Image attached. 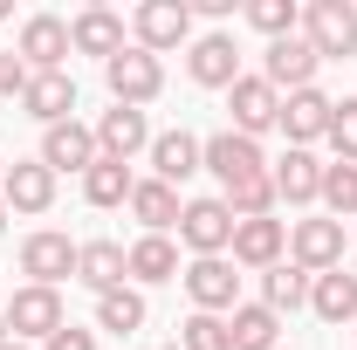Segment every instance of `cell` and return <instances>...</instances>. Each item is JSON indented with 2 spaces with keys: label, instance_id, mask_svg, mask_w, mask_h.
<instances>
[{
  "label": "cell",
  "instance_id": "1",
  "mask_svg": "<svg viewBox=\"0 0 357 350\" xmlns=\"http://www.w3.org/2000/svg\"><path fill=\"white\" fill-rule=\"evenodd\" d=\"M103 83H110V96H117V103L144 110V103L165 89V62H158L151 48H137V42H131L124 55H110V62H103Z\"/></svg>",
  "mask_w": 357,
  "mask_h": 350
},
{
  "label": "cell",
  "instance_id": "2",
  "mask_svg": "<svg viewBox=\"0 0 357 350\" xmlns=\"http://www.w3.org/2000/svg\"><path fill=\"white\" fill-rule=\"evenodd\" d=\"M303 42L330 55H357V0H310L303 7Z\"/></svg>",
  "mask_w": 357,
  "mask_h": 350
},
{
  "label": "cell",
  "instance_id": "3",
  "mask_svg": "<svg viewBox=\"0 0 357 350\" xmlns=\"http://www.w3.org/2000/svg\"><path fill=\"white\" fill-rule=\"evenodd\" d=\"M0 316H7V337H14V344H48V337L69 323V316H62V296H55V289H35V282L14 289V303L0 309Z\"/></svg>",
  "mask_w": 357,
  "mask_h": 350
},
{
  "label": "cell",
  "instance_id": "4",
  "mask_svg": "<svg viewBox=\"0 0 357 350\" xmlns=\"http://www.w3.org/2000/svg\"><path fill=\"white\" fill-rule=\"evenodd\" d=\"M178 282H185L192 309H206V316H234V309H241V275H234L227 254H199Z\"/></svg>",
  "mask_w": 357,
  "mask_h": 350
},
{
  "label": "cell",
  "instance_id": "5",
  "mask_svg": "<svg viewBox=\"0 0 357 350\" xmlns=\"http://www.w3.org/2000/svg\"><path fill=\"white\" fill-rule=\"evenodd\" d=\"M14 55L28 62V76H62V62L76 55V48H69V21H62V14H28Z\"/></svg>",
  "mask_w": 357,
  "mask_h": 350
},
{
  "label": "cell",
  "instance_id": "6",
  "mask_svg": "<svg viewBox=\"0 0 357 350\" xmlns=\"http://www.w3.org/2000/svg\"><path fill=\"white\" fill-rule=\"evenodd\" d=\"M131 35H137V48H151V55L185 48L192 42V0H144L131 14Z\"/></svg>",
  "mask_w": 357,
  "mask_h": 350
},
{
  "label": "cell",
  "instance_id": "7",
  "mask_svg": "<svg viewBox=\"0 0 357 350\" xmlns=\"http://www.w3.org/2000/svg\"><path fill=\"white\" fill-rule=\"evenodd\" d=\"M289 261L310 268V275H330V268H344V220H296L289 227Z\"/></svg>",
  "mask_w": 357,
  "mask_h": 350
},
{
  "label": "cell",
  "instance_id": "8",
  "mask_svg": "<svg viewBox=\"0 0 357 350\" xmlns=\"http://www.w3.org/2000/svg\"><path fill=\"white\" fill-rule=\"evenodd\" d=\"M199 158H206V172L220 178L227 192H234V185H248V178H261V172H268L261 144H255V137H241V131H220V137H206V144H199Z\"/></svg>",
  "mask_w": 357,
  "mask_h": 350
},
{
  "label": "cell",
  "instance_id": "9",
  "mask_svg": "<svg viewBox=\"0 0 357 350\" xmlns=\"http://www.w3.org/2000/svg\"><path fill=\"white\" fill-rule=\"evenodd\" d=\"M178 241L192 248V261H199V254H227V248H234V213H227V199H185Z\"/></svg>",
  "mask_w": 357,
  "mask_h": 350
},
{
  "label": "cell",
  "instance_id": "10",
  "mask_svg": "<svg viewBox=\"0 0 357 350\" xmlns=\"http://www.w3.org/2000/svg\"><path fill=\"white\" fill-rule=\"evenodd\" d=\"M316 62H323V55H316L303 35H282V42H268V55H261V83L289 89V96H296V89H316Z\"/></svg>",
  "mask_w": 357,
  "mask_h": 350
},
{
  "label": "cell",
  "instance_id": "11",
  "mask_svg": "<svg viewBox=\"0 0 357 350\" xmlns=\"http://www.w3.org/2000/svg\"><path fill=\"white\" fill-rule=\"evenodd\" d=\"M227 110H234V131L261 144V131L282 124V89H268L261 76H241V83L227 89Z\"/></svg>",
  "mask_w": 357,
  "mask_h": 350
},
{
  "label": "cell",
  "instance_id": "12",
  "mask_svg": "<svg viewBox=\"0 0 357 350\" xmlns=\"http://www.w3.org/2000/svg\"><path fill=\"white\" fill-rule=\"evenodd\" d=\"M21 275H28L35 289H55L62 275H76V241H69V234H55V227L28 234V241H21Z\"/></svg>",
  "mask_w": 357,
  "mask_h": 350
},
{
  "label": "cell",
  "instance_id": "13",
  "mask_svg": "<svg viewBox=\"0 0 357 350\" xmlns=\"http://www.w3.org/2000/svg\"><path fill=\"white\" fill-rule=\"evenodd\" d=\"M185 76L199 89H234L241 83V48H234V35H199V42L185 48Z\"/></svg>",
  "mask_w": 357,
  "mask_h": 350
},
{
  "label": "cell",
  "instance_id": "14",
  "mask_svg": "<svg viewBox=\"0 0 357 350\" xmlns=\"http://www.w3.org/2000/svg\"><path fill=\"white\" fill-rule=\"evenodd\" d=\"M96 151L117 158V165H131L137 151H151V124H144V110H131V103L103 110V117H96Z\"/></svg>",
  "mask_w": 357,
  "mask_h": 350
},
{
  "label": "cell",
  "instance_id": "15",
  "mask_svg": "<svg viewBox=\"0 0 357 350\" xmlns=\"http://www.w3.org/2000/svg\"><path fill=\"white\" fill-rule=\"evenodd\" d=\"M96 158H103V151H96V131L76 124V117L42 131V165H48V172H89Z\"/></svg>",
  "mask_w": 357,
  "mask_h": 350
},
{
  "label": "cell",
  "instance_id": "16",
  "mask_svg": "<svg viewBox=\"0 0 357 350\" xmlns=\"http://www.w3.org/2000/svg\"><path fill=\"white\" fill-rule=\"evenodd\" d=\"M241 268H275L282 254H289V227L282 220H234V248H227Z\"/></svg>",
  "mask_w": 357,
  "mask_h": 350
},
{
  "label": "cell",
  "instance_id": "17",
  "mask_svg": "<svg viewBox=\"0 0 357 350\" xmlns=\"http://www.w3.org/2000/svg\"><path fill=\"white\" fill-rule=\"evenodd\" d=\"M0 199H7V213H48L55 206V172H48L42 158H21V165H7V178H0Z\"/></svg>",
  "mask_w": 357,
  "mask_h": 350
},
{
  "label": "cell",
  "instance_id": "18",
  "mask_svg": "<svg viewBox=\"0 0 357 350\" xmlns=\"http://www.w3.org/2000/svg\"><path fill=\"white\" fill-rule=\"evenodd\" d=\"M330 96L323 89H296V96H282V131H289V151H310L316 137L330 131Z\"/></svg>",
  "mask_w": 357,
  "mask_h": 350
},
{
  "label": "cell",
  "instance_id": "19",
  "mask_svg": "<svg viewBox=\"0 0 357 350\" xmlns=\"http://www.w3.org/2000/svg\"><path fill=\"white\" fill-rule=\"evenodd\" d=\"M69 48L76 55H124V14H110V7H83L76 21H69Z\"/></svg>",
  "mask_w": 357,
  "mask_h": 350
},
{
  "label": "cell",
  "instance_id": "20",
  "mask_svg": "<svg viewBox=\"0 0 357 350\" xmlns=\"http://www.w3.org/2000/svg\"><path fill=\"white\" fill-rule=\"evenodd\" d=\"M21 110H28L42 131H48V124H69V110H76V83H69V69H62V76H28Z\"/></svg>",
  "mask_w": 357,
  "mask_h": 350
},
{
  "label": "cell",
  "instance_id": "21",
  "mask_svg": "<svg viewBox=\"0 0 357 350\" xmlns=\"http://www.w3.org/2000/svg\"><path fill=\"white\" fill-rule=\"evenodd\" d=\"M268 178H275V199L310 206L316 192H323V158H316V151H289V158H275V165H268Z\"/></svg>",
  "mask_w": 357,
  "mask_h": 350
},
{
  "label": "cell",
  "instance_id": "22",
  "mask_svg": "<svg viewBox=\"0 0 357 350\" xmlns=\"http://www.w3.org/2000/svg\"><path fill=\"white\" fill-rule=\"evenodd\" d=\"M124 275H131V268H124V248H117V241H83V248H76V282H83V289L110 296V289H124Z\"/></svg>",
  "mask_w": 357,
  "mask_h": 350
},
{
  "label": "cell",
  "instance_id": "23",
  "mask_svg": "<svg viewBox=\"0 0 357 350\" xmlns=\"http://www.w3.org/2000/svg\"><path fill=\"white\" fill-rule=\"evenodd\" d=\"M151 172H158V178L178 192V178L206 172V158H199V137H192V131H165V137H151Z\"/></svg>",
  "mask_w": 357,
  "mask_h": 350
},
{
  "label": "cell",
  "instance_id": "24",
  "mask_svg": "<svg viewBox=\"0 0 357 350\" xmlns=\"http://www.w3.org/2000/svg\"><path fill=\"white\" fill-rule=\"evenodd\" d=\"M131 213H137L144 234H172L185 206H178V192L165 185V178H137V185H131Z\"/></svg>",
  "mask_w": 357,
  "mask_h": 350
},
{
  "label": "cell",
  "instance_id": "25",
  "mask_svg": "<svg viewBox=\"0 0 357 350\" xmlns=\"http://www.w3.org/2000/svg\"><path fill=\"white\" fill-rule=\"evenodd\" d=\"M310 309L323 316V323H357V275H351V268L316 275V282H310Z\"/></svg>",
  "mask_w": 357,
  "mask_h": 350
},
{
  "label": "cell",
  "instance_id": "26",
  "mask_svg": "<svg viewBox=\"0 0 357 350\" xmlns=\"http://www.w3.org/2000/svg\"><path fill=\"white\" fill-rule=\"evenodd\" d=\"M227 337H234V350H282V316L268 303H241L227 316Z\"/></svg>",
  "mask_w": 357,
  "mask_h": 350
},
{
  "label": "cell",
  "instance_id": "27",
  "mask_svg": "<svg viewBox=\"0 0 357 350\" xmlns=\"http://www.w3.org/2000/svg\"><path fill=\"white\" fill-rule=\"evenodd\" d=\"M124 268H131V282H172L178 275V248L165 234H144V241L124 248Z\"/></svg>",
  "mask_w": 357,
  "mask_h": 350
},
{
  "label": "cell",
  "instance_id": "28",
  "mask_svg": "<svg viewBox=\"0 0 357 350\" xmlns=\"http://www.w3.org/2000/svg\"><path fill=\"white\" fill-rule=\"evenodd\" d=\"M131 165H117V158H96V165H89L83 172V199L89 206H131Z\"/></svg>",
  "mask_w": 357,
  "mask_h": 350
},
{
  "label": "cell",
  "instance_id": "29",
  "mask_svg": "<svg viewBox=\"0 0 357 350\" xmlns=\"http://www.w3.org/2000/svg\"><path fill=\"white\" fill-rule=\"evenodd\" d=\"M310 282H316L310 268H296V261H275V268L261 275V303L275 309V316H282V309H303V303H310Z\"/></svg>",
  "mask_w": 357,
  "mask_h": 350
},
{
  "label": "cell",
  "instance_id": "30",
  "mask_svg": "<svg viewBox=\"0 0 357 350\" xmlns=\"http://www.w3.org/2000/svg\"><path fill=\"white\" fill-rule=\"evenodd\" d=\"M96 330H110V337L144 330V296H137V289H110V296H96Z\"/></svg>",
  "mask_w": 357,
  "mask_h": 350
},
{
  "label": "cell",
  "instance_id": "31",
  "mask_svg": "<svg viewBox=\"0 0 357 350\" xmlns=\"http://www.w3.org/2000/svg\"><path fill=\"white\" fill-rule=\"evenodd\" d=\"M248 28H261L268 42H282V35L303 28V7L296 0H248Z\"/></svg>",
  "mask_w": 357,
  "mask_h": 350
},
{
  "label": "cell",
  "instance_id": "32",
  "mask_svg": "<svg viewBox=\"0 0 357 350\" xmlns=\"http://www.w3.org/2000/svg\"><path fill=\"white\" fill-rule=\"evenodd\" d=\"M330 220H357V165H323V192H316Z\"/></svg>",
  "mask_w": 357,
  "mask_h": 350
},
{
  "label": "cell",
  "instance_id": "33",
  "mask_svg": "<svg viewBox=\"0 0 357 350\" xmlns=\"http://www.w3.org/2000/svg\"><path fill=\"white\" fill-rule=\"evenodd\" d=\"M178 344H185V350H234V337H227V316L192 309V316L178 323Z\"/></svg>",
  "mask_w": 357,
  "mask_h": 350
},
{
  "label": "cell",
  "instance_id": "34",
  "mask_svg": "<svg viewBox=\"0 0 357 350\" xmlns=\"http://www.w3.org/2000/svg\"><path fill=\"white\" fill-rule=\"evenodd\" d=\"M330 144H337V165H357V96H344L337 110H330Z\"/></svg>",
  "mask_w": 357,
  "mask_h": 350
},
{
  "label": "cell",
  "instance_id": "35",
  "mask_svg": "<svg viewBox=\"0 0 357 350\" xmlns=\"http://www.w3.org/2000/svg\"><path fill=\"white\" fill-rule=\"evenodd\" d=\"M21 89H28V62H21V55H14V48H0V96H7V103H14V96H21Z\"/></svg>",
  "mask_w": 357,
  "mask_h": 350
},
{
  "label": "cell",
  "instance_id": "36",
  "mask_svg": "<svg viewBox=\"0 0 357 350\" xmlns=\"http://www.w3.org/2000/svg\"><path fill=\"white\" fill-rule=\"evenodd\" d=\"M42 350H96V330H76V323H62Z\"/></svg>",
  "mask_w": 357,
  "mask_h": 350
},
{
  "label": "cell",
  "instance_id": "37",
  "mask_svg": "<svg viewBox=\"0 0 357 350\" xmlns=\"http://www.w3.org/2000/svg\"><path fill=\"white\" fill-rule=\"evenodd\" d=\"M7 344H14V337H7V316H0V350H7Z\"/></svg>",
  "mask_w": 357,
  "mask_h": 350
},
{
  "label": "cell",
  "instance_id": "38",
  "mask_svg": "<svg viewBox=\"0 0 357 350\" xmlns=\"http://www.w3.org/2000/svg\"><path fill=\"white\" fill-rule=\"evenodd\" d=\"M7 220H14V213H7V199H0V234H7Z\"/></svg>",
  "mask_w": 357,
  "mask_h": 350
},
{
  "label": "cell",
  "instance_id": "39",
  "mask_svg": "<svg viewBox=\"0 0 357 350\" xmlns=\"http://www.w3.org/2000/svg\"><path fill=\"white\" fill-rule=\"evenodd\" d=\"M7 14H14V0H0V21H7Z\"/></svg>",
  "mask_w": 357,
  "mask_h": 350
},
{
  "label": "cell",
  "instance_id": "40",
  "mask_svg": "<svg viewBox=\"0 0 357 350\" xmlns=\"http://www.w3.org/2000/svg\"><path fill=\"white\" fill-rule=\"evenodd\" d=\"M7 350H35V344H7Z\"/></svg>",
  "mask_w": 357,
  "mask_h": 350
},
{
  "label": "cell",
  "instance_id": "41",
  "mask_svg": "<svg viewBox=\"0 0 357 350\" xmlns=\"http://www.w3.org/2000/svg\"><path fill=\"white\" fill-rule=\"evenodd\" d=\"M0 178H7V165H0Z\"/></svg>",
  "mask_w": 357,
  "mask_h": 350
}]
</instances>
